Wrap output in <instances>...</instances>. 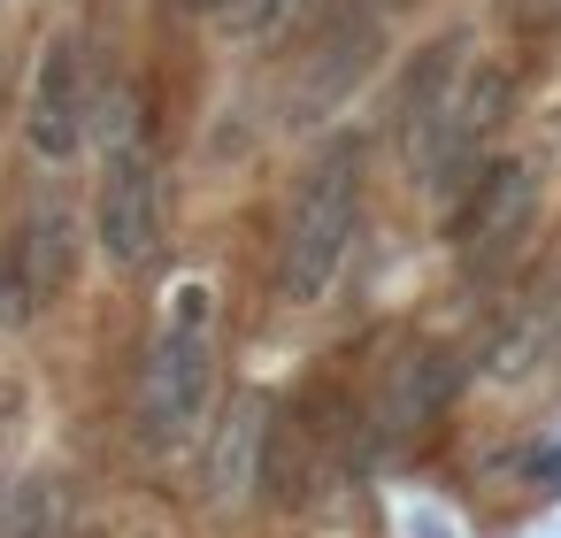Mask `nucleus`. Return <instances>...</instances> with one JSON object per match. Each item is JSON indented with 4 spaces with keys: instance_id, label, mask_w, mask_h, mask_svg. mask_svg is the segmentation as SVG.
Returning a JSON list of instances; mask_svg holds the SVG:
<instances>
[{
    "instance_id": "obj_1",
    "label": "nucleus",
    "mask_w": 561,
    "mask_h": 538,
    "mask_svg": "<svg viewBox=\"0 0 561 538\" xmlns=\"http://www.w3.org/2000/svg\"><path fill=\"white\" fill-rule=\"evenodd\" d=\"M362 193H369V139L323 131V147L300 162L285 193V231H277V300L285 308H323L346 277V254L362 239Z\"/></svg>"
},
{
    "instance_id": "obj_2",
    "label": "nucleus",
    "mask_w": 561,
    "mask_h": 538,
    "mask_svg": "<svg viewBox=\"0 0 561 538\" xmlns=\"http://www.w3.org/2000/svg\"><path fill=\"white\" fill-rule=\"evenodd\" d=\"M216 285L208 277H178L170 300H162V323H154V354H147V377H139V438L162 454L178 438H201L208 423V400H216Z\"/></svg>"
},
{
    "instance_id": "obj_3",
    "label": "nucleus",
    "mask_w": 561,
    "mask_h": 538,
    "mask_svg": "<svg viewBox=\"0 0 561 538\" xmlns=\"http://www.w3.org/2000/svg\"><path fill=\"white\" fill-rule=\"evenodd\" d=\"M538 216H546V178L530 154L477 162L469 185L454 193V216H446V247H454L461 285H500L523 262V247L538 239Z\"/></svg>"
},
{
    "instance_id": "obj_4",
    "label": "nucleus",
    "mask_w": 561,
    "mask_h": 538,
    "mask_svg": "<svg viewBox=\"0 0 561 538\" xmlns=\"http://www.w3.org/2000/svg\"><path fill=\"white\" fill-rule=\"evenodd\" d=\"M515 116V70L507 62H469L454 78V93L431 108V124L415 139H400V162H408V185L431 193V201H454L469 185L477 162H492L500 131Z\"/></svg>"
},
{
    "instance_id": "obj_5",
    "label": "nucleus",
    "mask_w": 561,
    "mask_h": 538,
    "mask_svg": "<svg viewBox=\"0 0 561 538\" xmlns=\"http://www.w3.org/2000/svg\"><path fill=\"white\" fill-rule=\"evenodd\" d=\"M162 170L147 154V139L131 131V108H116L108 124V154H101V178H93V239H101V262L108 270H147L162 254Z\"/></svg>"
},
{
    "instance_id": "obj_6",
    "label": "nucleus",
    "mask_w": 561,
    "mask_h": 538,
    "mask_svg": "<svg viewBox=\"0 0 561 538\" xmlns=\"http://www.w3.org/2000/svg\"><path fill=\"white\" fill-rule=\"evenodd\" d=\"M377 55H385V16L369 0H339L316 32V47L300 55V70L285 78V124L293 131H331V116L354 101V85L377 70Z\"/></svg>"
},
{
    "instance_id": "obj_7",
    "label": "nucleus",
    "mask_w": 561,
    "mask_h": 538,
    "mask_svg": "<svg viewBox=\"0 0 561 538\" xmlns=\"http://www.w3.org/2000/svg\"><path fill=\"white\" fill-rule=\"evenodd\" d=\"M93 139V47L85 32H47L32 55V85H24V147L39 162H78V147Z\"/></svg>"
},
{
    "instance_id": "obj_8",
    "label": "nucleus",
    "mask_w": 561,
    "mask_h": 538,
    "mask_svg": "<svg viewBox=\"0 0 561 538\" xmlns=\"http://www.w3.org/2000/svg\"><path fill=\"white\" fill-rule=\"evenodd\" d=\"M78 254H85L78 208L55 201V193L32 201V208L16 216L9 254H0V323H32L39 308H55V300L70 293V277H78Z\"/></svg>"
},
{
    "instance_id": "obj_9",
    "label": "nucleus",
    "mask_w": 561,
    "mask_h": 538,
    "mask_svg": "<svg viewBox=\"0 0 561 538\" xmlns=\"http://www.w3.org/2000/svg\"><path fill=\"white\" fill-rule=\"evenodd\" d=\"M454 385H461V354L438 346V339H423V346H408L400 362H385L377 400H369V415H362L369 454H400L408 438H423L431 415L454 400Z\"/></svg>"
},
{
    "instance_id": "obj_10",
    "label": "nucleus",
    "mask_w": 561,
    "mask_h": 538,
    "mask_svg": "<svg viewBox=\"0 0 561 538\" xmlns=\"http://www.w3.org/2000/svg\"><path fill=\"white\" fill-rule=\"evenodd\" d=\"M331 446H339V423L300 400H270L262 415V461H254V500L270 507H300L316 500V484L331 477Z\"/></svg>"
},
{
    "instance_id": "obj_11",
    "label": "nucleus",
    "mask_w": 561,
    "mask_h": 538,
    "mask_svg": "<svg viewBox=\"0 0 561 538\" xmlns=\"http://www.w3.org/2000/svg\"><path fill=\"white\" fill-rule=\"evenodd\" d=\"M461 70H469V32H438V39H423L415 55H400L392 78H385V93H377V131H385L392 147L415 139V131L431 124V108L454 93Z\"/></svg>"
},
{
    "instance_id": "obj_12",
    "label": "nucleus",
    "mask_w": 561,
    "mask_h": 538,
    "mask_svg": "<svg viewBox=\"0 0 561 538\" xmlns=\"http://www.w3.org/2000/svg\"><path fill=\"white\" fill-rule=\"evenodd\" d=\"M262 415H270V400H262V392H239V400H224L216 423H201V500H208V507H239V500H254Z\"/></svg>"
},
{
    "instance_id": "obj_13",
    "label": "nucleus",
    "mask_w": 561,
    "mask_h": 538,
    "mask_svg": "<svg viewBox=\"0 0 561 538\" xmlns=\"http://www.w3.org/2000/svg\"><path fill=\"white\" fill-rule=\"evenodd\" d=\"M515 39H561V0H500Z\"/></svg>"
},
{
    "instance_id": "obj_14",
    "label": "nucleus",
    "mask_w": 561,
    "mask_h": 538,
    "mask_svg": "<svg viewBox=\"0 0 561 538\" xmlns=\"http://www.w3.org/2000/svg\"><path fill=\"white\" fill-rule=\"evenodd\" d=\"M9 538H47V484H24V507H16Z\"/></svg>"
},
{
    "instance_id": "obj_15",
    "label": "nucleus",
    "mask_w": 561,
    "mask_h": 538,
    "mask_svg": "<svg viewBox=\"0 0 561 538\" xmlns=\"http://www.w3.org/2000/svg\"><path fill=\"white\" fill-rule=\"evenodd\" d=\"M178 9H185V16H216V9H224V0H178Z\"/></svg>"
},
{
    "instance_id": "obj_16",
    "label": "nucleus",
    "mask_w": 561,
    "mask_h": 538,
    "mask_svg": "<svg viewBox=\"0 0 561 538\" xmlns=\"http://www.w3.org/2000/svg\"><path fill=\"white\" fill-rule=\"evenodd\" d=\"M369 9H377V16H392V9H408V0H369Z\"/></svg>"
}]
</instances>
